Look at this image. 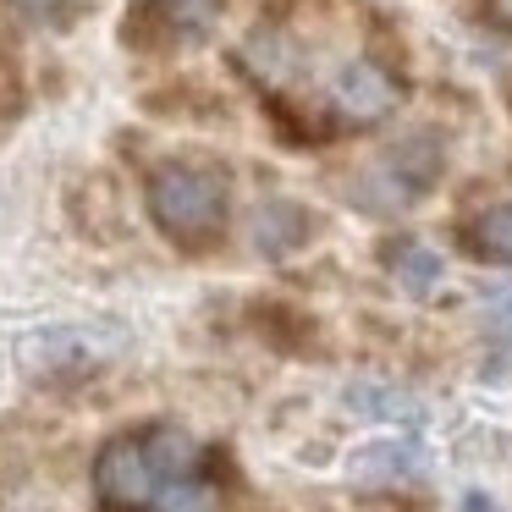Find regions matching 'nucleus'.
I'll return each instance as SVG.
<instances>
[{
  "label": "nucleus",
  "mask_w": 512,
  "mask_h": 512,
  "mask_svg": "<svg viewBox=\"0 0 512 512\" xmlns=\"http://www.w3.org/2000/svg\"><path fill=\"white\" fill-rule=\"evenodd\" d=\"M144 210H149V221L160 226L166 243L188 248V254H204V248L226 232L232 193H226V177L215 166L166 160V166H155L144 182Z\"/></svg>",
  "instance_id": "nucleus-1"
},
{
  "label": "nucleus",
  "mask_w": 512,
  "mask_h": 512,
  "mask_svg": "<svg viewBox=\"0 0 512 512\" xmlns=\"http://www.w3.org/2000/svg\"><path fill=\"white\" fill-rule=\"evenodd\" d=\"M441 166H446L441 138L408 133V138H397V144H391L386 155L364 171V182H358V188H347V199L364 204V210H375V215L408 210L413 199H424V193L441 182Z\"/></svg>",
  "instance_id": "nucleus-2"
},
{
  "label": "nucleus",
  "mask_w": 512,
  "mask_h": 512,
  "mask_svg": "<svg viewBox=\"0 0 512 512\" xmlns=\"http://www.w3.org/2000/svg\"><path fill=\"white\" fill-rule=\"evenodd\" d=\"M111 353H122L116 325H50L23 342V364L34 375H83V369H100Z\"/></svg>",
  "instance_id": "nucleus-3"
},
{
  "label": "nucleus",
  "mask_w": 512,
  "mask_h": 512,
  "mask_svg": "<svg viewBox=\"0 0 512 512\" xmlns=\"http://www.w3.org/2000/svg\"><path fill=\"white\" fill-rule=\"evenodd\" d=\"M325 94H331V116H336V122L369 127V122H386V116L397 111L402 83H397V72L380 67L375 56H353V61H342V67L331 72Z\"/></svg>",
  "instance_id": "nucleus-4"
},
{
  "label": "nucleus",
  "mask_w": 512,
  "mask_h": 512,
  "mask_svg": "<svg viewBox=\"0 0 512 512\" xmlns=\"http://www.w3.org/2000/svg\"><path fill=\"white\" fill-rule=\"evenodd\" d=\"M226 0H133V12L122 23V39L138 50L155 45H193L221 23Z\"/></svg>",
  "instance_id": "nucleus-5"
},
{
  "label": "nucleus",
  "mask_w": 512,
  "mask_h": 512,
  "mask_svg": "<svg viewBox=\"0 0 512 512\" xmlns=\"http://www.w3.org/2000/svg\"><path fill=\"white\" fill-rule=\"evenodd\" d=\"M94 490H100V501L155 507L160 479H155V468H149L144 435H111V441L94 452Z\"/></svg>",
  "instance_id": "nucleus-6"
},
{
  "label": "nucleus",
  "mask_w": 512,
  "mask_h": 512,
  "mask_svg": "<svg viewBox=\"0 0 512 512\" xmlns=\"http://www.w3.org/2000/svg\"><path fill=\"white\" fill-rule=\"evenodd\" d=\"M144 452H149V468H155L160 485H177V479L204 474V446L193 441L188 430H177V424H149Z\"/></svg>",
  "instance_id": "nucleus-7"
},
{
  "label": "nucleus",
  "mask_w": 512,
  "mask_h": 512,
  "mask_svg": "<svg viewBox=\"0 0 512 512\" xmlns=\"http://www.w3.org/2000/svg\"><path fill=\"white\" fill-rule=\"evenodd\" d=\"M424 468H430V457H424L419 441H375L364 452H353L347 474L364 479V485H391V479H419Z\"/></svg>",
  "instance_id": "nucleus-8"
},
{
  "label": "nucleus",
  "mask_w": 512,
  "mask_h": 512,
  "mask_svg": "<svg viewBox=\"0 0 512 512\" xmlns=\"http://www.w3.org/2000/svg\"><path fill=\"white\" fill-rule=\"evenodd\" d=\"M309 232H314L309 210L292 204V199H270V204H259V210H254V248L265 259L292 254L298 243H309Z\"/></svg>",
  "instance_id": "nucleus-9"
},
{
  "label": "nucleus",
  "mask_w": 512,
  "mask_h": 512,
  "mask_svg": "<svg viewBox=\"0 0 512 512\" xmlns=\"http://www.w3.org/2000/svg\"><path fill=\"white\" fill-rule=\"evenodd\" d=\"M347 408L364 413V419H391V424H419V419H424V408L408 397V391H397V386H369V380L347 386Z\"/></svg>",
  "instance_id": "nucleus-10"
},
{
  "label": "nucleus",
  "mask_w": 512,
  "mask_h": 512,
  "mask_svg": "<svg viewBox=\"0 0 512 512\" xmlns=\"http://www.w3.org/2000/svg\"><path fill=\"white\" fill-rule=\"evenodd\" d=\"M463 243L474 248L479 259H490V265H512V204H490V210H479L474 221H468Z\"/></svg>",
  "instance_id": "nucleus-11"
},
{
  "label": "nucleus",
  "mask_w": 512,
  "mask_h": 512,
  "mask_svg": "<svg viewBox=\"0 0 512 512\" xmlns=\"http://www.w3.org/2000/svg\"><path fill=\"white\" fill-rule=\"evenodd\" d=\"M391 276H397L402 292H413V298H424V292L441 281V254L424 243H397L391 248Z\"/></svg>",
  "instance_id": "nucleus-12"
},
{
  "label": "nucleus",
  "mask_w": 512,
  "mask_h": 512,
  "mask_svg": "<svg viewBox=\"0 0 512 512\" xmlns=\"http://www.w3.org/2000/svg\"><path fill=\"white\" fill-rule=\"evenodd\" d=\"M215 507H221V485L210 474L160 485V496H155V512H215Z\"/></svg>",
  "instance_id": "nucleus-13"
},
{
  "label": "nucleus",
  "mask_w": 512,
  "mask_h": 512,
  "mask_svg": "<svg viewBox=\"0 0 512 512\" xmlns=\"http://www.w3.org/2000/svg\"><path fill=\"white\" fill-rule=\"evenodd\" d=\"M485 331L496 336L501 358H512V287H496L485 298Z\"/></svg>",
  "instance_id": "nucleus-14"
},
{
  "label": "nucleus",
  "mask_w": 512,
  "mask_h": 512,
  "mask_svg": "<svg viewBox=\"0 0 512 512\" xmlns=\"http://www.w3.org/2000/svg\"><path fill=\"white\" fill-rule=\"evenodd\" d=\"M6 6H12L17 17H28V23H61L72 0H6Z\"/></svg>",
  "instance_id": "nucleus-15"
},
{
  "label": "nucleus",
  "mask_w": 512,
  "mask_h": 512,
  "mask_svg": "<svg viewBox=\"0 0 512 512\" xmlns=\"http://www.w3.org/2000/svg\"><path fill=\"white\" fill-rule=\"evenodd\" d=\"M485 23L501 28V34H512V0H485Z\"/></svg>",
  "instance_id": "nucleus-16"
},
{
  "label": "nucleus",
  "mask_w": 512,
  "mask_h": 512,
  "mask_svg": "<svg viewBox=\"0 0 512 512\" xmlns=\"http://www.w3.org/2000/svg\"><path fill=\"white\" fill-rule=\"evenodd\" d=\"M100 512H155V507H127V501H100Z\"/></svg>",
  "instance_id": "nucleus-17"
},
{
  "label": "nucleus",
  "mask_w": 512,
  "mask_h": 512,
  "mask_svg": "<svg viewBox=\"0 0 512 512\" xmlns=\"http://www.w3.org/2000/svg\"><path fill=\"white\" fill-rule=\"evenodd\" d=\"M468 512H496V507H490L485 496H468Z\"/></svg>",
  "instance_id": "nucleus-18"
}]
</instances>
